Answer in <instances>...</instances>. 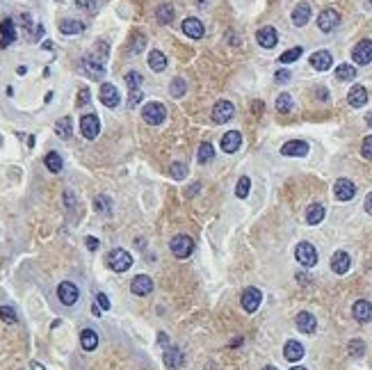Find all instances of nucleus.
<instances>
[{
    "instance_id": "obj_1",
    "label": "nucleus",
    "mask_w": 372,
    "mask_h": 370,
    "mask_svg": "<svg viewBox=\"0 0 372 370\" xmlns=\"http://www.w3.org/2000/svg\"><path fill=\"white\" fill-rule=\"evenodd\" d=\"M167 117V107L162 103H158V101H151L146 106L142 107V119L146 121L149 126H160Z\"/></svg>"
},
{
    "instance_id": "obj_2",
    "label": "nucleus",
    "mask_w": 372,
    "mask_h": 370,
    "mask_svg": "<svg viewBox=\"0 0 372 370\" xmlns=\"http://www.w3.org/2000/svg\"><path fill=\"white\" fill-rule=\"evenodd\" d=\"M107 265H110V270L121 274V272H126V270H130L133 256H130L126 249H112L110 254H107Z\"/></svg>"
},
{
    "instance_id": "obj_3",
    "label": "nucleus",
    "mask_w": 372,
    "mask_h": 370,
    "mask_svg": "<svg viewBox=\"0 0 372 370\" xmlns=\"http://www.w3.org/2000/svg\"><path fill=\"white\" fill-rule=\"evenodd\" d=\"M169 249L176 258H187L194 251V240L190 235H176V238H171Z\"/></svg>"
},
{
    "instance_id": "obj_4",
    "label": "nucleus",
    "mask_w": 372,
    "mask_h": 370,
    "mask_svg": "<svg viewBox=\"0 0 372 370\" xmlns=\"http://www.w3.org/2000/svg\"><path fill=\"white\" fill-rule=\"evenodd\" d=\"M295 258L304 267H313V265L318 263V249L313 247L311 242H299L297 247H295Z\"/></svg>"
},
{
    "instance_id": "obj_5",
    "label": "nucleus",
    "mask_w": 372,
    "mask_h": 370,
    "mask_svg": "<svg viewBox=\"0 0 372 370\" xmlns=\"http://www.w3.org/2000/svg\"><path fill=\"white\" fill-rule=\"evenodd\" d=\"M98 133H101V119H98L96 114H85L80 119V135L85 140H96Z\"/></svg>"
},
{
    "instance_id": "obj_6",
    "label": "nucleus",
    "mask_w": 372,
    "mask_h": 370,
    "mask_svg": "<svg viewBox=\"0 0 372 370\" xmlns=\"http://www.w3.org/2000/svg\"><path fill=\"white\" fill-rule=\"evenodd\" d=\"M78 297H80V290L75 283L71 281H62L60 286H57V300H60L64 306H73L78 302Z\"/></svg>"
},
{
    "instance_id": "obj_7",
    "label": "nucleus",
    "mask_w": 372,
    "mask_h": 370,
    "mask_svg": "<svg viewBox=\"0 0 372 370\" xmlns=\"http://www.w3.org/2000/svg\"><path fill=\"white\" fill-rule=\"evenodd\" d=\"M338 25H340V14L331 7L322 9L320 16H318V28H320L322 32H334Z\"/></svg>"
},
{
    "instance_id": "obj_8",
    "label": "nucleus",
    "mask_w": 372,
    "mask_h": 370,
    "mask_svg": "<svg viewBox=\"0 0 372 370\" xmlns=\"http://www.w3.org/2000/svg\"><path fill=\"white\" fill-rule=\"evenodd\" d=\"M352 57H354V62H356V64H361V67L370 64V62H372V39H361V41L354 46Z\"/></svg>"
},
{
    "instance_id": "obj_9",
    "label": "nucleus",
    "mask_w": 372,
    "mask_h": 370,
    "mask_svg": "<svg viewBox=\"0 0 372 370\" xmlns=\"http://www.w3.org/2000/svg\"><path fill=\"white\" fill-rule=\"evenodd\" d=\"M235 114V107H233L231 101H217L213 106V121L215 123H226L231 121V117Z\"/></svg>"
},
{
    "instance_id": "obj_10",
    "label": "nucleus",
    "mask_w": 372,
    "mask_h": 370,
    "mask_svg": "<svg viewBox=\"0 0 372 370\" xmlns=\"http://www.w3.org/2000/svg\"><path fill=\"white\" fill-rule=\"evenodd\" d=\"M242 309L247 311V313H256L258 311V306H261L263 302V293L258 290V288H247L245 293H242Z\"/></svg>"
},
{
    "instance_id": "obj_11",
    "label": "nucleus",
    "mask_w": 372,
    "mask_h": 370,
    "mask_svg": "<svg viewBox=\"0 0 372 370\" xmlns=\"http://www.w3.org/2000/svg\"><path fill=\"white\" fill-rule=\"evenodd\" d=\"M334 194L338 201H352L354 194H356V185L350 178H338L334 185Z\"/></svg>"
},
{
    "instance_id": "obj_12",
    "label": "nucleus",
    "mask_w": 372,
    "mask_h": 370,
    "mask_svg": "<svg viewBox=\"0 0 372 370\" xmlns=\"http://www.w3.org/2000/svg\"><path fill=\"white\" fill-rule=\"evenodd\" d=\"M98 98H101V103H103L105 107H117V106H119V101H121L119 89H117L112 83H103V85H101Z\"/></svg>"
},
{
    "instance_id": "obj_13",
    "label": "nucleus",
    "mask_w": 372,
    "mask_h": 370,
    "mask_svg": "<svg viewBox=\"0 0 372 370\" xmlns=\"http://www.w3.org/2000/svg\"><path fill=\"white\" fill-rule=\"evenodd\" d=\"M256 41H258V46H261V48L272 51V48L279 44V35H276V30L272 28V25H263L261 30L256 32Z\"/></svg>"
},
{
    "instance_id": "obj_14",
    "label": "nucleus",
    "mask_w": 372,
    "mask_h": 370,
    "mask_svg": "<svg viewBox=\"0 0 372 370\" xmlns=\"http://www.w3.org/2000/svg\"><path fill=\"white\" fill-rule=\"evenodd\" d=\"M82 67H85V71L89 73V78H103L105 76V64L101 57H96V55H85V60H82Z\"/></svg>"
},
{
    "instance_id": "obj_15",
    "label": "nucleus",
    "mask_w": 372,
    "mask_h": 370,
    "mask_svg": "<svg viewBox=\"0 0 372 370\" xmlns=\"http://www.w3.org/2000/svg\"><path fill=\"white\" fill-rule=\"evenodd\" d=\"M130 290H133V295L146 297V295L153 293V281H151L149 274H137V277L130 281Z\"/></svg>"
},
{
    "instance_id": "obj_16",
    "label": "nucleus",
    "mask_w": 372,
    "mask_h": 370,
    "mask_svg": "<svg viewBox=\"0 0 372 370\" xmlns=\"http://www.w3.org/2000/svg\"><path fill=\"white\" fill-rule=\"evenodd\" d=\"M281 153L288 156V158H304L308 153V144L301 142V140H290V142H285L281 146Z\"/></svg>"
},
{
    "instance_id": "obj_17",
    "label": "nucleus",
    "mask_w": 372,
    "mask_h": 370,
    "mask_svg": "<svg viewBox=\"0 0 372 370\" xmlns=\"http://www.w3.org/2000/svg\"><path fill=\"white\" fill-rule=\"evenodd\" d=\"M240 144H242V135H240L238 130H229V133H224L222 135L219 146H222L224 153H235L240 149Z\"/></svg>"
},
{
    "instance_id": "obj_18",
    "label": "nucleus",
    "mask_w": 372,
    "mask_h": 370,
    "mask_svg": "<svg viewBox=\"0 0 372 370\" xmlns=\"http://www.w3.org/2000/svg\"><path fill=\"white\" fill-rule=\"evenodd\" d=\"M352 316H354L356 322H370L372 320V304L368 302V300H358V302H354V306H352Z\"/></svg>"
},
{
    "instance_id": "obj_19",
    "label": "nucleus",
    "mask_w": 372,
    "mask_h": 370,
    "mask_svg": "<svg viewBox=\"0 0 372 370\" xmlns=\"http://www.w3.org/2000/svg\"><path fill=\"white\" fill-rule=\"evenodd\" d=\"M295 325H297V329L301 334H313L315 329H318V320H315V316H313V313L301 311V313L295 317Z\"/></svg>"
},
{
    "instance_id": "obj_20",
    "label": "nucleus",
    "mask_w": 372,
    "mask_h": 370,
    "mask_svg": "<svg viewBox=\"0 0 372 370\" xmlns=\"http://www.w3.org/2000/svg\"><path fill=\"white\" fill-rule=\"evenodd\" d=\"M203 32H206V28H203V23L199 21V18H194V16H190V18H185L183 21V35L190 39H201Z\"/></svg>"
},
{
    "instance_id": "obj_21",
    "label": "nucleus",
    "mask_w": 372,
    "mask_h": 370,
    "mask_svg": "<svg viewBox=\"0 0 372 370\" xmlns=\"http://www.w3.org/2000/svg\"><path fill=\"white\" fill-rule=\"evenodd\" d=\"M352 267V258L347 251H336L334 258H331V270L336 274H347Z\"/></svg>"
},
{
    "instance_id": "obj_22",
    "label": "nucleus",
    "mask_w": 372,
    "mask_h": 370,
    "mask_svg": "<svg viewBox=\"0 0 372 370\" xmlns=\"http://www.w3.org/2000/svg\"><path fill=\"white\" fill-rule=\"evenodd\" d=\"M331 64H334V57H331L329 51H315V53L311 55V67L315 69V71H329Z\"/></svg>"
},
{
    "instance_id": "obj_23",
    "label": "nucleus",
    "mask_w": 372,
    "mask_h": 370,
    "mask_svg": "<svg viewBox=\"0 0 372 370\" xmlns=\"http://www.w3.org/2000/svg\"><path fill=\"white\" fill-rule=\"evenodd\" d=\"M16 39V28L12 18H5L0 23V48H7L9 44H14Z\"/></svg>"
},
{
    "instance_id": "obj_24",
    "label": "nucleus",
    "mask_w": 372,
    "mask_h": 370,
    "mask_svg": "<svg viewBox=\"0 0 372 370\" xmlns=\"http://www.w3.org/2000/svg\"><path fill=\"white\" fill-rule=\"evenodd\" d=\"M347 103L352 107H363L368 103V89H365L363 85H354L347 94Z\"/></svg>"
},
{
    "instance_id": "obj_25",
    "label": "nucleus",
    "mask_w": 372,
    "mask_h": 370,
    "mask_svg": "<svg viewBox=\"0 0 372 370\" xmlns=\"http://www.w3.org/2000/svg\"><path fill=\"white\" fill-rule=\"evenodd\" d=\"M283 356L290 363H297L299 359H304V345L299 340H288L285 348H283Z\"/></svg>"
},
{
    "instance_id": "obj_26",
    "label": "nucleus",
    "mask_w": 372,
    "mask_h": 370,
    "mask_svg": "<svg viewBox=\"0 0 372 370\" xmlns=\"http://www.w3.org/2000/svg\"><path fill=\"white\" fill-rule=\"evenodd\" d=\"M308 21H311V5H308V2H299L297 7L292 9V23H295L297 28H301V25H306Z\"/></svg>"
},
{
    "instance_id": "obj_27",
    "label": "nucleus",
    "mask_w": 372,
    "mask_h": 370,
    "mask_svg": "<svg viewBox=\"0 0 372 370\" xmlns=\"http://www.w3.org/2000/svg\"><path fill=\"white\" fill-rule=\"evenodd\" d=\"M183 352L180 350H176V348H167L164 350V366L167 368H171V370H178L180 366H183Z\"/></svg>"
},
{
    "instance_id": "obj_28",
    "label": "nucleus",
    "mask_w": 372,
    "mask_h": 370,
    "mask_svg": "<svg viewBox=\"0 0 372 370\" xmlns=\"http://www.w3.org/2000/svg\"><path fill=\"white\" fill-rule=\"evenodd\" d=\"M80 345L85 352H94L98 348V334L94 329H82L80 332Z\"/></svg>"
},
{
    "instance_id": "obj_29",
    "label": "nucleus",
    "mask_w": 372,
    "mask_h": 370,
    "mask_svg": "<svg viewBox=\"0 0 372 370\" xmlns=\"http://www.w3.org/2000/svg\"><path fill=\"white\" fill-rule=\"evenodd\" d=\"M324 215H327V211H324V206L322 204H311L306 208V222H308L311 227L320 224L322 219H324Z\"/></svg>"
},
{
    "instance_id": "obj_30",
    "label": "nucleus",
    "mask_w": 372,
    "mask_h": 370,
    "mask_svg": "<svg viewBox=\"0 0 372 370\" xmlns=\"http://www.w3.org/2000/svg\"><path fill=\"white\" fill-rule=\"evenodd\" d=\"M149 67H151V71H156V73H160V71L167 69V57H164L162 51H151L149 53Z\"/></svg>"
},
{
    "instance_id": "obj_31",
    "label": "nucleus",
    "mask_w": 372,
    "mask_h": 370,
    "mask_svg": "<svg viewBox=\"0 0 372 370\" xmlns=\"http://www.w3.org/2000/svg\"><path fill=\"white\" fill-rule=\"evenodd\" d=\"M215 158V146L210 142H201L199 144V151H196V162L199 165H206V162H210V160Z\"/></svg>"
},
{
    "instance_id": "obj_32",
    "label": "nucleus",
    "mask_w": 372,
    "mask_h": 370,
    "mask_svg": "<svg viewBox=\"0 0 372 370\" xmlns=\"http://www.w3.org/2000/svg\"><path fill=\"white\" fill-rule=\"evenodd\" d=\"M46 167H48V172H53V174H60L62 167H64V162H62V156L57 151H48L44 158Z\"/></svg>"
},
{
    "instance_id": "obj_33",
    "label": "nucleus",
    "mask_w": 372,
    "mask_h": 370,
    "mask_svg": "<svg viewBox=\"0 0 372 370\" xmlns=\"http://www.w3.org/2000/svg\"><path fill=\"white\" fill-rule=\"evenodd\" d=\"M156 18L162 23V25L171 23V21H174V5H171V2H162V5H158Z\"/></svg>"
},
{
    "instance_id": "obj_34",
    "label": "nucleus",
    "mask_w": 372,
    "mask_h": 370,
    "mask_svg": "<svg viewBox=\"0 0 372 370\" xmlns=\"http://www.w3.org/2000/svg\"><path fill=\"white\" fill-rule=\"evenodd\" d=\"M85 30V25L80 21H73V18H69V21H62L60 23V32L62 35H80Z\"/></svg>"
},
{
    "instance_id": "obj_35",
    "label": "nucleus",
    "mask_w": 372,
    "mask_h": 370,
    "mask_svg": "<svg viewBox=\"0 0 372 370\" xmlns=\"http://www.w3.org/2000/svg\"><path fill=\"white\" fill-rule=\"evenodd\" d=\"M336 78L342 80V83H345V80H354V78H356V69L352 67V64H340V67L336 69Z\"/></svg>"
},
{
    "instance_id": "obj_36",
    "label": "nucleus",
    "mask_w": 372,
    "mask_h": 370,
    "mask_svg": "<svg viewBox=\"0 0 372 370\" xmlns=\"http://www.w3.org/2000/svg\"><path fill=\"white\" fill-rule=\"evenodd\" d=\"M185 91H187V85H185V80H183V78H174V80H171V85H169V94H171L174 98L185 96Z\"/></svg>"
},
{
    "instance_id": "obj_37",
    "label": "nucleus",
    "mask_w": 372,
    "mask_h": 370,
    "mask_svg": "<svg viewBox=\"0 0 372 370\" xmlns=\"http://www.w3.org/2000/svg\"><path fill=\"white\" fill-rule=\"evenodd\" d=\"M55 133H57L62 140H69V137H71V119H69V117H62V119L55 123Z\"/></svg>"
},
{
    "instance_id": "obj_38",
    "label": "nucleus",
    "mask_w": 372,
    "mask_h": 370,
    "mask_svg": "<svg viewBox=\"0 0 372 370\" xmlns=\"http://www.w3.org/2000/svg\"><path fill=\"white\" fill-rule=\"evenodd\" d=\"M249 190H251V178L249 176H242L238 181V185H235V196L238 199H247L249 196Z\"/></svg>"
},
{
    "instance_id": "obj_39",
    "label": "nucleus",
    "mask_w": 372,
    "mask_h": 370,
    "mask_svg": "<svg viewBox=\"0 0 372 370\" xmlns=\"http://www.w3.org/2000/svg\"><path fill=\"white\" fill-rule=\"evenodd\" d=\"M276 110H279V112H292V96L290 94H279V98H276Z\"/></svg>"
},
{
    "instance_id": "obj_40",
    "label": "nucleus",
    "mask_w": 372,
    "mask_h": 370,
    "mask_svg": "<svg viewBox=\"0 0 372 370\" xmlns=\"http://www.w3.org/2000/svg\"><path fill=\"white\" fill-rule=\"evenodd\" d=\"M347 350H350V354L354 356V359H358V356L365 354V343L361 338H354V340L347 343Z\"/></svg>"
},
{
    "instance_id": "obj_41",
    "label": "nucleus",
    "mask_w": 372,
    "mask_h": 370,
    "mask_svg": "<svg viewBox=\"0 0 372 370\" xmlns=\"http://www.w3.org/2000/svg\"><path fill=\"white\" fill-rule=\"evenodd\" d=\"M299 57H301V48H299V46H295V48H290V51L281 53V57H279V60H281L283 64H292V62H297Z\"/></svg>"
},
{
    "instance_id": "obj_42",
    "label": "nucleus",
    "mask_w": 372,
    "mask_h": 370,
    "mask_svg": "<svg viewBox=\"0 0 372 370\" xmlns=\"http://www.w3.org/2000/svg\"><path fill=\"white\" fill-rule=\"evenodd\" d=\"M126 85H128V89H130V91L140 89V85H142V73H137V71H128V73H126Z\"/></svg>"
},
{
    "instance_id": "obj_43",
    "label": "nucleus",
    "mask_w": 372,
    "mask_h": 370,
    "mask_svg": "<svg viewBox=\"0 0 372 370\" xmlns=\"http://www.w3.org/2000/svg\"><path fill=\"white\" fill-rule=\"evenodd\" d=\"M0 320L7 322V325H14L16 322V311L12 306H0Z\"/></svg>"
},
{
    "instance_id": "obj_44",
    "label": "nucleus",
    "mask_w": 372,
    "mask_h": 370,
    "mask_svg": "<svg viewBox=\"0 0 372 370\" xmlns=\"http://www.w3.org/2000/svg\"><path fill=\"white\" fill-rule=\"evenodd\" d=\"M361 156L368 160H372V135L363 137V144H361Z\"/></svg>"
},
{
    "instance_id": "obj_45",
    "label": "nucleus",
    "mask_w": 372,
    "mask_h": 370,
    "mask_svg": "<svg viewBox=\"0 0 372 370\" xmlns=\"http://www.w3.org/2000/svg\"><path fill=\"white\" fill-rule=\"evenodd\" d=\"M171 176L176 178V181H183L187 176V169L185 165H180V162H176V165H171Z\"/></svg>"
},
{
    "instance_id": "obj_46",
    "label": "nucleus",
    "mask_w": 372,
    "mask_h": 370,
    "mask_svg": "<svg viewBox=\"0 0 372 370\" xmlns=\"http://www.w3.org/2000/svg\"><path fill=\"white\" fill-rule=\"evenodd\" d=\"M96 211L98 212H110V199L107 196H96Z\"/></svg>"
},
{
    "instance_id": "obj_47",
    "label": "nucleus",
    "mask_w": 372,
    "mask_h": 370,
    "mask_svg": "<svg viewBox=\"0 0 372 370\" xmlns=\"http://www.w3.org/2000/svg\"><path fill=\"white\" fill-rule=\"evenodd\" d=\"M142 96H144V94H142L140 89L130 91V98H128V107L133 110V107H135V106H137V103H140V101H142Z\"/></svg>"
},
{
    "instance_id": "obj_48",
    "label": "nucleus",
    "mask_w": 372,
    "mask_h": 370,
    "mask_svg": "<svg viewBox=\"0 0 372 370\" xmlns=\"http://www.w3.org/2000/svg\"><path fill=\"white\" fill-rule=\"evenodd\" d=\"M274 80L279 85H283V83H288L290 80V71H285V69H281V71H276L274 73Z\"/></svg>"
},
{
    "instance_id": "obj_49",
    "label": "nucleus",
    "mask_w": 372,
    "mask_h": 370,
    "mask_svg": "<svg viewBox=\"0 0 372 370\" xmlns=\"http://www.w3.org/2000/svg\"><path fill=\"white\" fill-rule=\"evenodd\" d=\"M96 304H98V306H101L103 311L110 309V300H107V297H105L103 293H98V295H96Z\"/></svg>"
},
{
    "instance_id": "obj_50",
    "label": "nucleus",
    "mask_w": 372,
    "mask_h": 370,
    "mask_svg": "<svg viewBox=\"0 0 372 370\" xmlns=\"http://www.w3.org/2000/svg\"><path fill=\"white\" fill-rule=\"evenodd\" d=\"M75 5H78V7L80 9H87V12H94V0H75Z\"/></svg>"
},
{
    "instance_id": "obj_51",
    "label": "nucleus",
    "mask_w": 372,
    "mask_h": 370,
    "mask_svg": "<svg viewBox=\"0 0 372 370\" xmlns=\"http://www.w3.org/2000/svg\"><path fill=\"white\" fill-rule=\"evenodd\" d=\"M144 44H146V39L142 37V35H140V37H135V41H133V53H140L142 48H144Z\"/></svg>"
},
{
    "instance_id": "obj_52",
    "label": "nucleus",
    "mask_w": 372,
    "mask_h": 370,
    "mask_svg": "<svg viewBox=\"0 0 372 370\" xmlns=\"http://www.w3.org/2000/svg\"><path fill=\"white\" fill-rule=\"evenodd\" d=\"M87 249H89V251H96L98 249V240L94 238V235H89V238H87Z\"/></svg>"
},
{
    "instance_id": "obj_53",
    "label": "nucleus",
    "mask_w": 372,
    "mask_h": 370,
    "mask_svg": "<svg viewBox=\"0 0 372 370\" xmlns=\"http://www.w3.org/2000/svg\"><path fill=\"white\" fill-rule=\"evenodd\" d=\"M365 212H368V215H372V192L365 196Z\"/></svg>"
},
{
    "instance_id": "obj_54",
    "label": "nucleus",
    "mask_w": 372,
    "mask_h": 370,
    "mask_svg": "<svg viewBox=\"0 0 372 370\" xmlns=\"http://www.w3.org/2000/svg\"><path fill=\"white\" fill-rule=\"evenodd\" d=\"M318 98H320V101H327V98H329V91L324 89V87H320V89H318Z\"/></svg>"
},
{
    "instance_id": "obj_55",
    "label": "nucleus",
    "mask_w": 372,
    "mask_h": 370,
    "mask_svg": "<svg viewBox=\"0 0 372 370\" xmlns=\"http://www.w3.org/2000/svg\"><path fill=\"white\" fill-rule=\"evenodd\" d=\"M87 101H89V91L82 89V91H80V103H87Z\"/></svg>"
},
{
    "instance_id": "obj_56",
    "label": "nucleus",
    "mask_w": 372,
    "mask_h": 370,
    "mask_svg": "<svg viewBox=\"0 0 372 370\" xmlns=\"http://www.w3.org/2000/svg\"><path fill=\"white\" fill-rule=\"evenodd\" d=\"M30 368H32V370H44V366H41L39 361H32V363H30Z\"/></svg>"
},
{
    "instance_id": "obj_57",
    "label": "nucleus",
    "mask_w": 372,
    "mask_h": 370,
    "mask_svg": "<svg viewBox=\"0 0 372 370\" xmlns=\"http://www.w3.org/2000/svg\"><path fill=\"white\" fill-rule=\"evenodd\" d=\"M91 313H94V316H101V306H98V304H94V306H91Z\"/></svg>"
},
{
    "instance_id": "obj_58",
    "label": "nucleus",
    "mask_w": 372,
    "mask_h": 370,
    "mask_svg": "<svg viewBox=\"0 0 372 370\" xmlns=\"http://www.w3.org/2000/svg\"><path fill=\"white\" fill-rule=\"evenodd\" d=\"M365 123H368V126H370V128H372V112H368V114H365Z\"/></svg>"
},
{
    "instance_id": "obj_59",
    "label": "nucleus",
    "mask_w": 372,
    "mask_h": 370,
    "mask_svg": "<svg viewBox=\"0 0 372 370\" xmlns=\"http://www.w3.org/2000/svg\"><path fill=\"white\" fill-rule=\"evenodd\" d=\"M290 370H306V368H304V366H292Z\"/></svg>"
},
{
    "instance_id": "obj_60",
    "label": "nucleus",
    "mask_w": 372,
    "mask_h": 370,
    "mask_svg": "<svg viewBox=\"0 0 372 370\" xmlns=\"http://www.w3.org/2000/svg\"><path fill=\"white\" fill-rule=\"evenodd\" d=\"M263 370H276V368H274V366H265V368H263Z\"/></svg>"
}]
</instances>
